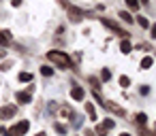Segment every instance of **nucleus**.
I'll use <instances>...</instances> for the list:
<instances>
[{
	"label": "nucleus",
	"instance_id": "2eb2a0df",
	"mask_svg": "<svg viewBox=\"0 0 156 136\" xmlns=\"http://www.w3.org/2000/svg\"><path fill=\"white\" fill-rule=\"evenodd\" d=\"M20 81L30 83V81H32V75H30V72H20Z\"/></svg>",
	"mask_w": 156,
	"mask_h": 136
},
{
	"label": "nucleus",
	"instance_id": "393cba45",
	"mask_svg": "<svg viewBox=\"0 0 156 136\" xmlns=\"http://www.w3.org/2000/svg\"><path fill=\"white\" fill-rule=\"evenodd\" d=\"M150 30H152V38H156V24H154V26H150Z\"/></svg>",
	"mask_w": 156,
	"mask_h": 136
},
{
	"label": "nucleus",
	"instance_id": "1a4fd4ad",
	"mask_svg": "<svg viewBox=\"0 0 156 136\" xmlns=\"http://www.w3.org/2000/svg\"><path fill=\"white\" fill-rule=\"evenodd\" d=\"M60 117L62 119H71V117H75V113L71 111V106H62L60 108Z\"/></svg>",
	"mask_w": 156,
	"mask_h": 136
},
{
	"label": "nucleus",
	"instance_id": "b1692460",
	"mask_svg": "<svg viewBox=\"0 0 156 136\" xmlns=\"http://www.w3.org/2000/svg\"><path fill=\"white\" fill-rule=\"evenodd\" d=\"M139 134H141V136H152V134H150L147 130H143V128H139Z\"/></svg>",
	"mask_w": 156,
	"mask_h": 136
},
{
	"label": "nucleus",
	"instance_id": "c85d7f7f",
	"mask_svg": "<svg viewBox=\"0 0 156 136\" xmlns=\"http://www.w3.org/2000/svg\"><path fill=\"white\" fill-rule=\"evenodd\" d=\"M0 134H5V128H2V125H0Z\"/></svg>",
	"mask_w": 156,
	"mask_h": 136
},
{
	"label": "nucleus",
	"instance_id": "a878e982",
	"mask_svg": "<svg viewBox=\"0 0 156 136\" xmlns=\"http://www.w3.org/2000/svg\"><path fill=\"white\" fill-rule=\"evenodd\" d=\"M11 5H13V7H20V5H22V0H11Z\"/></svg>",
	"mask_w": 156,
	"mask_h": 136
},
{
	"label": "nucleus",
	"instance_id": "cd10ccee",
	"mask_svg": "<svg viewBox=\"0 0 156 136\" xmlns=\"http://www.w3.org/2000/svg\"><path fill=\"white\" fill-rule=\"evenodd\" d=\"M37 136H47V134H45V132H39V134H37Z\"/></svg>",
	"mask_w": 156,
	"mask_h": 136
},
{
	"label": "nucleus",
	"instance_id": "6ab92c4d",
	"mask_svg": "<svg viewBox=\"0 0 156 136\" xmlns=\"http://www.w3.org/2000/svg\"><path fill=\"white\" fill-rule=\"evenodd\" d=\"M120 85H122V87H124V89H126V87H128V85H130V79H128V77H124V75H122V77H120Z\"/></svg>",
	"mask_w": 156,
	"mask_h": 136
},
{
	"label": "nucleus",
	"instance_id": "9d476101",
	"mask_svg": "<svg viewBox=\"0 0 156 136\" xmlns=\"http://www.w3.org/2000/svg\"><path fill=\"white\" fill-rule=\"evenodd\" d=\"M11 41V34L9 32H0V47H7Z\"/></svg>",
	"mask_w": 156,
	"mask_h": 136
},
{
	"label": "nucleus",
	"instance_id": "6e6552de",
	"mask_svg": "<svg viewBox=\"0 0 156 136\" xmlns=\"http://www.w3.org/2000/svg\"><path fill=\"white\" fill-rule=\"evenodd\" d=\"M17 113V106H5L2 111H0V117L2 119H9V117H13Z\"/></svg>",
	"mask_w": 156,
	"mask_h": 136
},
{
	"label": "nucleus",
	"instance_id": "a211bd4d",
	"mask_svg": "<svg viewBox=\"0 0 156 136\" xmlns=\"http://www.w3.org/2000/svg\"><path fill=\"white\" fill-rule=\"evenodd\" d=\"M137 24H139L141 28H150V22H147L145 17H137Z\"/></svg>",
	"mask_w": 156,
	"mask_h": 136
},
{
	"label": "nucleus",
	"instance_id": "4468645a",
	"mask_svg": "<svg viewBox=\"0 0 156 136\" xmlns=\"http://www.w3.org/2000/svg\"><path fill=\"white\" fill-rule=\"evenodd\" d=\"M41 75H43V77H51V75H54V68H51V66H41Z\"/></svg>",
	"mask_w": 156,
	"mask_h": 136
},
{
	"label": "nucleus",
	"instance_id": "f03ea898",
	"mask_svg": "<svg viewBox=\"0 0 156 136\" xmlns=\"http://www.w3.org/2000/svg\"><path fill=\"white\" fill-rule=\"evenodd\" d=\"M28 128H30V121H26V119H24V121L15 123L13 128H9L5 134H7V136H24V134L28 132Z\"/></svg>",
	"mask_w": 156,
	"mask_h": 136
},
{
	"label": "nucleus",
	"instance_id": "f8f14e48",
	"mask_svg": "<svg viewBox=\"0 0 156 136\" xmlns=\"http://www.w3.org/2000/svg\"><path fill=\"white\" fill-rule=\"evenodd\" d=\"M86 113L90 115V119H96V111H94V106H92V102H88V104H86Z\"/></svg>",
	"mask_w": 156,
	"mask_h": 136
},
{
	"label": "nucleus",
	"instance_id": "f3484780",
	"mask_svg": "<svg viewBox=\"0 0 156 136\" xmlns=\"http://www.w3.org/2000/svg\"><path fill=\"white\" fill-rule=\"evenodd\" d=\"M120 17H122V19H124V22H126V24H133V22H135V19H133V17H130V13H124V11H122V13H120Z\"/></svg>",
	"mask_w": 156,
	"mask_h": 136
},
{
	"label": "nucleus",
	"instance_id": "bb28decb",
	"mask_svg": "<svg viewBox=\"0 0 156 136\" xmlns=\"http://www.w3.org/2000/svg\"><path fill=\"white\" fill-rule=\"evenodd\" d=\"M83 134H86V136H94V132H92V130H86Z\"/></svg>",
	"mask_w": 156,
	"mask_h": 136
},
{
	"label": "nucleus",
	"instance_id": "ddd939ff",
	"mask_svg": "<svg viewBox=\"0 0 156 136\" xmlns=\"http://www.w3.org/2000/svg\"><path fill=\"white\" fill-rule=\"evenodd\" d=\"M152 64H154V60H152V58H143V60H141V68H143V70H147Z\"/></svg>",
	"mask_w": 156,
	"mask_h": 136
},
{
	"label": "nucleus",
	"instance_id": "7c9ffc66",
	"mask_svg": "<svg viewBox=\"0 0 156 136\" xmlns=\"http://www.w3.org/2000/svg\"><path fill=\"white\" fill-rule=\"evenodd\" d=\"M2 55H5V51H2V49H0V58H2Z\"/></svg>",
	"mask_w": 156,
	"mask_h": 136
},
{
	"label": "nucleus",
	"instance_id": "412c9836",
	"mask_svg": "<svg viewBox=\"0 0 156 136\" xmlns=\"http://www.w3.org/2000/svg\"><path fill=\"white\" fill-rule=\"evenodd\" d=\"M54 128H56V132H60V134L66 132V125H62V123H54Z\"/></svg>",
	"mask_w": 156,
	"mask_h": 136
},
{
	"label": "nucleus",
	"instance_id": "aec40b11",
	"mask_svg": "<svg viewBox=\"0 0 156 136\" xmlns=\"http://www.w3.org/2000/svg\"><path fill=\"white\" fill-rule=\"evenodd\" d=\"M126 5H128V9H139V0H126Z\"/></svg>",
	"mask_w": 156,
	"mask_h": 136
},
{
	"label": "nucleus",
	"instance_id": "dca6fc26",
	"mask_svg": "<svg viewBox=\"0 0 156 136\" xmlns=\"http://www.w3.org/2000/svg\"><path fill=\"white\" fill-rule=\"evenodd\" d=\"M135 119H137V123H139V128H143V125H145V121H147V117H145L143 113H139V115H137Z\"/></svg>",
	"mask_w": 156,
	"mask_h": 136
},
{
	"label": "nucleus",
	"instance_id": "c756f323",
	"mask_svg": "<svg viewBox=\"0 0 156 136\" xmlns=\"http://www.w3.org/2000/svg\"><path fill=\"white\" fill-rule=\"evenodd\" d=\"M120 136H130V134H126V132H122V134H120Z\"/></svg>",
	"mask_w": 156,
	"mask_h": 136
},
{
	"label": "nucleus",
	"instance_id": "f257e3e1",
	"mask_svg": "<svg viewBox=\"0 0 156 136\" xmlns=\"http://www.w3.org/2000/svg\"><path fill=\"white\" fill-rule=\"evenodd\" d=\"M47 60H51L58 68H71V64H73L71 58L62 51H47Z\"/></svg>",
	"mask_w": 156,
	"mask_h": 136
},
{
	"label": "nucleus",
	"instance_id": "20e7f679",
	"mask_svg": "<svg viewBox=\"0 0 156 136\" xmlns=\"http://www.w3.org/2000/svg\"><path fill=\"white\" fill-rule=\"evenodd\" d=\"M60 2L69 9V15H71V22H81L83 17H86V13L83 11H79V9H75V7H71L69 2H66V0H60Z\"/></svg>",
	"mask_w": 156,
	"mask_h": 136
},
{
	"label": "nucleus",
	"instance_id": "5701e85b",
	"mask_svg": "<svg viewBox=\"0 0 156 136\" xmlns=\"http://www.w3.org/2000/svg\"><path fill=\"white\" fill-rule=\"evenodd\" d=\"M9 66H11V62H2V64H0V70L5 72V70H9Z\"/></svg>",
	"mask_w": 156,
	"mask_h": 136
},
{
	"label": "nucleus",
	"instance_id": "0eeeda50",
	"mask_svg": "<svg viewBox=\"0 0 156 136\" xmlns=\"http://www.w3.org/2000/svg\"><path fill=\"white\" fill-rule=\"evenodd\" d=\"M71 96H73L75 100H79V102H81V100L86 98V91H83V87H79V85H75V87L71 89Z\"/></svg>",
	"mask_w": 156,
	"mask_h": 136
},
{
	"label": "nucleus",
	"instance_id": "2f4dec72",
	"mask_svg": "<svg viewBox=\"0 0 156 136\" xmlns=\"http://www.w3.org/2000/svg\"><path fill=\"white\" fill-rule=\"evenodd\" d=\"M141 2H143V5H147V0H141Z\"/></svg>",
	"mask_w": 156,
	"mask_h": 136
},
{
	"label": "nucleus",
	"instance_id": "4be33fe9",
	"mask_svg": "<svg viewBox=\"0 0 156 136\" xmlns=\"http://www.w3.org/2000/svg\"><path fill=\"white\" fill-rule=\"evenodd\" d=\"M101 77H103V79H105V81H109V79H111V72H109V70H107V68H105V70H103V72H101Z\"/></svg>",
	"mask_w": 156,
	"mask_h": 136
},
{
	"label": "nucleus",
	"instance_id": "39448f33",
	"mask_svg": "<svg viewBox=\"0 0 156 136\" xmlns=\"http://www.w3.org/2000/svg\"><path fill=\"white\" fill-rule=\"evenodd\" d=\"M32 91H34V85H28L26 91H20V94H17V102H20V104H28V102L32 100Z\"/></svg>",
	"mask_w": 156,
	"mask_h": 136
},
{
	"label": "nucleus",
	"instance_id": "7ed1b4c3",
	"mask_svg": "<svg viewBox=\"0 0 156 136\" xmlns=\"http://www.w3.org/2000/svg\"><path fill=\"white\" fill-rule=\"evenodd\" d=\"M101 24H103L105 28H109V30H113L115 34H120V36H124V38L128 36V32H124V28H120V26H118L115 22H111V19H107V17H101Z\"/></svg>",
	"mask_w": 156,
	"mask_h": 136
},
{
	"label": "nucleus",
	"instance_id": "9b49d317",
	"mask_svg": "<svg viewBox=\"0 0 156 136\" xmlns=\"http://www.w3.org/2000/svg\"><path fill=\"white\" fill-rule=\"evenodd\" d=\"M130 49H133V47H130V43L124 38V41L120 43V51H122V53H130Z\"/></svg>",
	"mask_w": 156,
	"mask_h": 136
},
{
	"label": "nucleus",
	"instance_id": "423d86ee",
	"mask_svg": "<svg viewBox=\"0 0 156 136\" xmlns=\"http://www.w3.org/2000/svg\"><path fill=\"white\" fill-rule=\"evenodd\" d=\"M113 125H115V121H113V119H107V121H103L101 125H96V132H94V134L103 136V134H107L109 130H113Z\"/></svg>",
	"mask_w": 156,
	"mask_h": 136
}]
</instances>
